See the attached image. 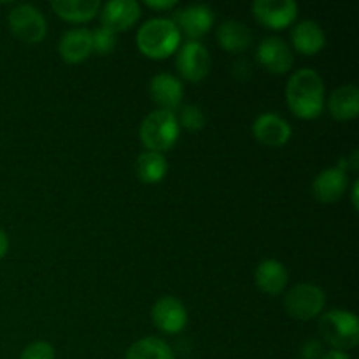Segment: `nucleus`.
<instances>
[{"label": "nucleus", "instance_id": "1", "mask_svg": "<svg viewBox=\"0 0 359 359\" xmlns=\"http://www.w3.org/2000/svg\"><path fill=\"white\" fill-rule=\"evenodd\" d=\"M325 81L318 70L311 67L298 69L286 83V102L294 116L304 119H314L321 116L325 109Z\"/></svg>", "mask_w": 359, "mask_h": 359}, {"label": "nucleus", "instance_id": "2", "mask_svg": "<svg viewBox=\"0 0 359 359\" xmlns=\"http://www.w3.org/2000/svg\"><path fill=\"white\" fill-rule=\"evenodd\" d=\"M181 44V32L170 18H151L137 32V46L149 58H167Z\"/></svg>", "mask_w": 359, "mask_h": 359}, {"label": "nucleus", "instance_id": "3", "mask_svg": "<svg viewBox=\"0 0 359 359\" xmlns=\"http://www.w3.org/2000/svg\"><path fill=\"white\" fill-rule=\"evenodd\" d=\"M319 335L326 344L339 351H349L359 344V319L354 312L332 309L318 323Z\"/></svg>", "mask_w": 359, "mask_h": 359}, {"label": "nucleus", "instance_id": "4", "mask_svg": "<svg viewBox=\"0 0 359 359\" xmlns=\"http://www.w3.org/2000/svg\"><path fill=\"white\" fill-rule=\"evenodd\" d=\"M139 133L147 151L163 153L175 146L179 135H181V126H179L177 116L174 112L156 109L142 119Z\"/></svg>", "mask_w": 359, "mask_h": 359}, {"label": "nucleus", "instance_id": "5", "mask_svg": "<svg viewBox=\"0 0 359 359\" xmlns=\"http://www.w3.org/2000/svg\"><path fill=\"white\" fill-rule=\"evenodd\" d=\"M326 305V294L319 286L302 283L291 287L284 297V307L291 318L298 321H311L318 318Z\"/></svg>", "mask_w": 359, "mask_h": 359}, {"label": "nucleus", "instance_id": "6", "mask_svg": "<svg viewBox=\"0 0 359 359\" xmlns=\"http://www.w3.org/2000/svg\"><path fill=\"white\" fill-rule=\"evenodd\" d=\"M9 27L13 34L27 44H37L48 32L44 14L32 4H18L11 9Z\"/></svg>", "mask_w": 359, "mask_h": 359}, {"label": "nucleus", "instance_id": "7", "mask_svg": "<svg viewBox=\"0 0 359 359\" xmlns=\"http://www.w3.org/2000/svg\"><path fill=\"white\" fill-rule=\"evenodd\" d=\"M175 67L184 79L198 83L209 74L210 55L198 41H188L181 46L175 58Z\"/></svg>", "mask_w": 359, "mask_h": 359}, {"label": "nucleus", "instance_id": "8", "mask_svg": "<svg viewBox=\"0 0 359 359\" xmlns=\"http://www.w3.org/2000/svg\"><path fill=\"white\" fill-rule=\"evenodd\" d=\"M172 21L177 25L179 32L189 37V41H195L212 28L216 14H214L212 7L207 4H193V6L175 11Z\"/></svg>", "mask_w": 359, "mask_h": 359}, {"label": "nucleus", "instance_id": "9", "mask_svg": "<svg viewBox=\"0 0 359 359\" xmlns=\"http://www.w3.org/2000/svg\"><path fill=\"white\" fill-rule=\"evenodd\" d=\"M252 14L265 27L280 30L294 21L298 4L294 0H255Z\"/></svg>", "mask_w": 359, "mask_h": 359}, {"label": "nucleus", "instance_id": "10", "mask_svg": "<svg viewBox=\"0 0 359 359\" xmlns=\"http://www.w3.org/2000/svg\"><path fill=\"white\" fill-rule=\"evenodd\" d=\"M151 318L156 328L165 333H179L188 323V311L184 304L175 297H161L151 309Z\"/></svg>", "mask_w": 359, "mask_h": 359}, {"label": "nucleus", "instance_id": "11", "mask_svg": "<svg viewBox=\"0 0 359 359\" xmlns=\"http://www.w3.org/2000/svg\"><path fill=\"white\" fill-rule=\"evenodd\" d=\"M256 58L272 74H284L293 65V51L280 37H266L256 48Z\"/></svg>", "mask_w": 359, "mask_h": 359}, {"label": "nucleus", "instance_id": "12", "mask_svg": "<svg viewBox=\"0 0 359 359\" xmlns=\"http://www.w3.org/2000/svg\"><path fill=\"white\" fill-rule=\"evenodd\" d=\"M252 133L262 144L270 147H280L291 139V125L276 112H263L252 123Z\"/></svg>", "mask_w": 359, "mask_h": 359}, {"label": "nucleus", "instance_id": "13", "mask_svg": "<svg viewBox=\"0 0 359 359\" xmlns=\"http://www.w3.org/2000/svg\"><path fill=\"white\" fill-rule=\"evenodd\" d=\"M140 16V4L137 0H111L102 4L100 20L102 27L112 32L128 30Z\"/></svg>", "mask_w": 359, "mask_h": 359}, {"label": "nucleus", "instance_id": "14", "mask_svg": "<svg viewBox=\"0 0 359 359\" xmlns=\"http://www.w3.org/2000/svg\"><path fill=\"white\" fill-rule=\"evenodd\" d=\"M151 98L160 105L163 111H172L181 105L182 97H184V88H182L181 79L174 74L160 72L151 79L149 83Z\"/></svg>", "mask_w": 359, "mask_h": 359}, {"label": "nucleus", "instance_id": "15", "mask_svg": "<svg viewBox=\"0 0 359 359\" xmlns=\"http://www.w3.org/2000/svg\"><path fill=\"white\" fill-rule=\"evenodd\" d=\"M347 184H349L347 172L335 165V167L325 168L316 175L314 182H312V193L319 202L332 203L340 200V196L346 193Z\"/></svg>", "mask_w": 359, "mask_h": 359}, {"label": "nucleus", "instance_id": "16", "mask_svg": "<svg viewBox=\"0 0 359 359\" xmlns=\"http://www.w3.org/2000/svg\"><path fill=\"white\" fill-rule=\"evenodd\" d=\"M60 56L69 63H79L93 51L90 28H70L62 35L58 44Z\"/></svg>", "mask_w": 359, "mask_h": 359}, {"label": "nucleus", "instance_id": "17", "mask_svg": "<svg viewBox=\"0 0 359 359\" xmlns=\"http://www.w3.org/2000/svg\"><path fill=\"white\" fill-rule=\"evenodd\" d=\"M291 42L304 55H314L325 48L326 34L318 21L304 20L291 30Z\"/></svg>", "mask_w": 359, "mask_h": 359}, {"label": "nucleus", "instance_id": "18", "mask_svg": "<svg viewBox=\"0 0 359 359\" xmlns=\"http://www.w3.org/2000/svg\"><path fill=\"white\" fill-rule=\"evenodd\" d=\"M290 273L287 269L277 259H265L256 266V286L266 294H279L286 290Z\"/></svg>", "mask_w": 359, "mask_h": 359}, {"label": "nucleus", "instance_id": "19", "mask_svg": "<svg viewBox=\"0 0 359 359\" xmlns=\"http://www.w3.org/2000/svg\"><path fill=\"white\" fill-rule=\"evenodd\" d=\"M328 111L333 118L347 119L359 114V90L356 84H342L332 91L328 98Z\"/></svg>", "mask_w": 359, "mask_h": 359}, {"label": "nucleus", "instance_id": "20", "mask_svg": "<svg viewBox=\"0 0 359 359\" xmlns=\"http://www.w3.org/2000/svg\"><path fill=\"white\" fill-rule=\"evenodd\" d=\"M216 37L221 48L231 53H241L248 49L252 42L251 28L238 20H226L217 27Z\"/></svg>", "mask_w": 359, "mask_h": 359}, {"label": "nucleus", "instance_id": "21", "mask_svg": "<svg viewBox=\"0 0 359 359\" xmlns=\"http://www.w3.org/2000/svg\"><path fill=\"white\" fill-rule=\"evenodd\" d=\"M100 0H53L51 9L67 21H90L100 13Z\"/></svg>", "mask_w": 359, "mask_h": 359}, {"label": "nucleus", "instance_id": "22", "mask_svg": "<svg viewBox=\"0 0 359 359\" xmlns=\"http://www.w3.org/2000/svg\"><path fill=\"white\" fill-rule=\"evenodd\" d=\"M135 172L139 179L147 184H156L161 179H165L168 172V161L163 153L156 151H144L139 154L135 161Z\"/></svg>", "mask_w": 359, "mask_h": 359}, {"label": "nucleus", "instance_id": "23", "mask_svg": "<svg viewBox=\"0 0 359 359\" xmlns=\"http://www.w3.org/2000/svg\"><path fill=\"white\" fill-rule=\"evenodd\" d=\"M125 359H175L172 347L158 337H144L126 351Z\"/></svg>", "mask_w": 359, "mask_h": 359}, {"label": "nucleus", "instance_id": "24", "mask_svg": "<svg viewBox=\"0 0 359 359\" xmlns=\"http://www.w3.org/2000/svg\"><path fill=\"white\" fill-rule=\"evenodd\" d=\"M179 126L189 130V132H198L205 125V114H203L202 107L196 104H188L182 105L179 109Z\"/></svg>", "mask_w": 359, "mask_h": 359}, {"label": "nucleus", "instance_id": "25", "mask_svg": "<svg viewBox=\"0 0 359 359\" xmlns=\"http://www.w3.org/2000/svg\"><path fill=\"white\" fill-rule=\"evenodd\" d=\"M91 42H93V49L97 53H111L116 48V32L109 30L105 27H98L91 32Z\"/></svg>", "mask_w": 359, "mask_h": 359}, {"label": "nucleus", "instance_id": "26", "mask_svg": "<svg viewBox=\"0 0 359 359\" xmlns=\"http://www.w3.org/2000/svg\"><path fill=\"white\" fill-rule=\"evenodd\" d=\"M20 359H55V349L51 344L44 342V340H37L27 346L21 353Z\"/></svg>", "mask_w": 359, "mask_h": 359}, {"label": "nucleus", "instance_id": "27", "mask_svg": "<svg viewBox=\"0 0 359 359\" xmlns=\"http://www.w3.org/2000/svg\"><path fill=\"white\" fill-rule=\"evenodd\" d=\"M325 354V346L318 339H312L302 347V359H321Z\"/></svg>", "mask_w": 359, "mask_h": 359}, {"label": "nucleus", "instance_id": "28", "mask_svg": "<svg viewBox=\"0 0 359 359\" xmlns=\"http://www.w3.org/2000/svg\"><path fill=\"white\" fill-rule=\"evenodd\" d=\"M337 167L342 168L344 172H347V170L356 172L358 168H359V151H358V149H354L353 153L349 154V156L342 158V160L339 161V165H337Z\"/></svg>", "mask_w": 359, "mask_h": 359}, {"label": "nucleus", "instance_id": "29", "mask_svg": "<svg viewBox=\"0 0 359 359\" xmlns=\"http://www.w3.org/2000/svg\"><path fill=\"white\" fill-rule=\"evenodd\" d=\"M146 6L151 9H172L177 6V0H146Z\"/></svg>", "mask_w": 359, "mask_h": 359}, {"label": "nucleus", "instance_id": "30", "mask_svg": "<svg viewBox=\"0 0 359 359\" xmlns=\"http://www.w3.org/2000/svg\"><path fill=\"white\" fill-rule=\"evenodd\" d=\"M321 359H351V358L349 354L344 353V351L332 349V351H325V354H323Z\"/></svg>", "mask_w": 359, "mask_h": 359}, {"label": "nucleus", "instance_id": "31", "mask_svg": "<svg viewBox=\"0 0 359 359\" xmlns=\"http://www.w3.org/2000/svg\"><path fill=\"white\" fill-rule=\"evenodd\" d=\"M7 249H9V238H7L6 231L0 230V259H2L4 256H6Z\"/></svg>", "mask_w": 359, "mask_h": 359}, {"label": "nucleus", "instance_id": "32", "mask_svg": "<svg viewBox=\"0 0 359 359\" xmlns=\"http://www.w3.org/2000/svg\"><path fill=\"white\" fill-rule=\"evenodd\" d=\"M358 189H359V181H354L353 193H351V198H353L354 209H358V205H359V202H358Z\"/></svg>", "mask_w": 359, "mask_h": 359}]
</instances>
